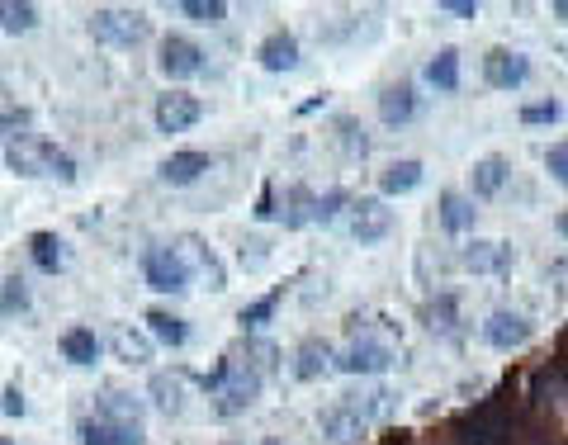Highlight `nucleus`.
<instances>
[{
    "label": "nucleus",
    "instance_id": "1",
    "mask_svg": "<svg viewBox=\"0 0 568 445\" xmlns=\"http://www.w3.org/2000/svg\"><path fill=\"white\" fill-rule=\"evenodd\" d=\"M5 166H10L15 176H24V180H62V185L76 180V161H71L62 147L34 138V133L5 147Z\"/></svg>",
    "mask_w": 568,
    "mask_h": 445
},
{
    "label": "nucleus",
    "instance_id": "2",
    "mask_svg": "<svg viewBox=\"0 0 568 445\" xmlns=\"http://www.w3.org/2000/svg\"><path fill=\"white\" fill-rule=\"evenodd\" d=\"M90 34L109 48H138L152 34V19H147V10H133V5H105V10L90 15Z\"/></svg>",
    "mask_w": 568,
    "mask_h": 445
},
{
    "label": "nucleus",
    "instance_id": "3",
    "mask_svg": "<svg viewBox=\"0 0 568 445\" xmlns=\"http://www.w3.org/2000/svg\"><path fill=\"white\" fill-rule=\"evenodd\" d=\"M142 280L152 294H185L190 289V261L180 247H147L142 251Z\"/></svg>",
    "mask_w": 568,
    "mask_h": 445
},
{
    "label": "nucleus",
    "instance_id": "4",
    "mask_svg": "<svg viewBox=\"0 0 568 445\" xmlns=\"http://www.w3.org/2000/svg\"><path fill=\"white\" fill-rule=\"evenodd\" d=\"M261 393V370L256 365H237V360H223V384H218V412L232 417V412H247Z\"/></svg>",
    "mask_w": 568,
    "mask_h": 445
},
{
    "label": "nucleus",
    "instance_id": "5",
    "mask_svg": "<svg viewBox=\"0 0 568 445\" xmlns=\"http://www.w3.org/2000/svg\"><path fill=\"white\" fill-rule=\"evenodd\" d=\"M152 119H157V133H185V128H195L204 119V105L190 90H166V95H157Z\"/></svg>",
    "mask_w": 568,
    "mask_h": 445
},
{
    "label": "nucleus",
    "instance_id": "6",
    "mask_svg": "<svg viewBox=\"0 0 568 445\" xmlns=\"http://www.w3.org/2000/svg\"><path fill=\"white\" fill-rule=\"evenodd\" d=\"M531 337H535V322L526 318V313H512V308H497V313H488V322H483V341H488L493 351H521Z\"/></svg>",
    "mask_w": 568,
    "mask_h": 445
},
{
    "label": "nucleus",
    "instance_id": "7",
    "mask_svg": "<svg viewBox=\"0 0 568 445\" xmlns=\"http://www.w3.org/2000/svg\"><path fill=\"white\" fill-rule=\"evenodd\" d=\"M157 67H161V76H171V81H190V76L204 72V48H199L195 38L166 34V38H161Z\"/></svg>",
    "mask_w": 568,
    "mask_h": 445
},
{
    "label": "nucleus",
    "instance_id": "8",
    "mask_svg": "<svg viewBox=\"0 0 568 445\" xmlns=\"http://www.w3.org/2000/svg\"><path fill=\"white\" fill-rule=\"evenodd\" d=\"M393 232V209H384V199H355L351 204V237L360 247H374Z\"/></svg>",
    "mask_w": 568,
    "mask_h": 445
},
{
    "label": "nucleus",
    "instance_id": "9",
    "mask_svg": "<svg viewBox=\"0 0 568 445\" xmlns=\"http://www.w3.org/2000/svg\"><path fill=\"white\" fill-rule=\"evenodd\" d=\"M526 76H531V62L521 53H512V48H488V57H483V81L493 90L526 86Z\"/></svg>",
    "mask_w": 568,
    "mask_h": 445
},
{
    "label": "nucleus",
    "instance_id": "10",
    "mask_svg": "<svg viewBox=\"0 0 568 445\" xmlns=\"http://www.w3.org/2000/svg\"><path fill=\"white\" fill-rule=\"evenodd\" d=\"M393 365V351L384 341H355L337 356V370L341 374H384Z\"/></svg>",
    "mask_w": 568,
    "mask_h": 445
},
{
    "label": "nucleus",
    "instance_id": "11",
    "mask_svg": "<svg viewBox=\"0 0 568 445\" xmlns=\"http://www.w3.org/2000/svg\"><path fill=\"white\" fill-rule=\"evenodd\" d=\"M256 62H261L266 72H294V67H299V38L289 34V29L266 34L261 48H256Z\"/></svg>",
    "mask_w": 568,
    "mask_h": 445
},
{
    "label": "nucleus",
    "instance_id": "12",
    "mask_svg": "<svg viewBox=\"0 0 568 445\" xmlns=\"http://www.w3.org/2000/svg\"><path fill=\"white\" fill-rule=\"evenodd\" d=\"M464 270H474V275H502V270H512V247L507 242H474V247H464Z\"/></svg>",
    "mask_w": 568,
    "mask_h": 445
},
{
    "label": "nucleus",
    "instance_id": "13",
    "mask_svg": "<svg viewBox=\"0 0 568 445\" xmlns=\"http://www.w3.org/2000/svg\"><path fill=\"white\" fill-rule=\"evenodd\" d=\"M204 171H213L209 152H171V157L161 161V180L166 185H195Z\"/></svg>",
    "mask_w": 568,
    "mask_h": 445
},
{
    "label": "nucleus",
    "instance_id": "14",
    "mask_svg": "<svg viewBox=\"0 0 568 445\" xmlns=\"http://www.w3.org/2000/svg\"><path fill=\"white\" fill-rule=\"evenodd\" d=\"M332 365H337V351L322 337H308L299 351H294V379H322Z\"/></svg>",
    "mask_w": 568,
    "mask_h": 445
},
{
    "label": "nucleus",
    "instance_id": "15",
    "mask_svg": "<svg viewBox=\"0 0 568 445\" xmlns=\"http://www.w3.org/2000/svg\"><path fill=\"white\" fill-rule=\"evenodd\" d=\"M412 114H417V95H412L408 81L384 86V95H379V119L389 128H398V124H412Z\"/></svg>",
    "mask_w": 568,
    "mask_h": 445
},
{
    "label": "nucleus",
    "instance_id": "16",
    "mask_svg": "<svg viewBox=\"0 0 568 445\" xmlns=\"http://www.w3.org/2000/svg\"><path fill=\"white\" fill-rule=\"evenodd\" d=\"M422 176H426V166L417 157L389 161V166H384V176H379V190H384V195H412V190L422 185Z\"/></svg>",
    "mask_w": 568,
    "mask_h": 445
},
{
    "label": "nucleus",
    "instance_id": "17",
    "mask_svg": "<svg viewBox=\"0 0 568 445\" xmlns=\"http://www.w3.org/2000/svg\"><path fill=\"white\" fill-rule=\"evenodd\" d=\"M147 332H152V341H161V346H185L190 341V327H185V318L180 313H171V308H147Z\"/></svg>",
    "mask_w": 568,
    "mask_h": 445
},
{
    "label": "nucleus",
    "instance_id": "18",
    "mask_svg": "<svg viewBox=\"0 0 568 445\" xmlns=\"http://www.w3.org/2000/svg\"><path fill=\"white\" fill-rule=\"evenodd\" d=\"M100 351H105V346H100V337H95L90 327H67V332H62V356H67L71 365L90 370V365L100 360Z\"/></svg>",
    "mask_w": 568,
    "mask_h": 445
},
{
    "label": "nucleus",
    "instance_id": "19",
    "mask_svg": "<svg viewBox=\"0 0 568 445\" xmlns=\"http://www.w3.org/2000/svg\"><path fill=\"white\" fill-rule=\"evenodd\" d=\"M507 176H512V166H507V157H483L474 161V171H469V180H474V195L479 199H493L502 185H507Z\"/></svg>",
    "mask_w": 568,
    "mask_h": 445
},
{
    "label": "nucleus",
    "instance_id": "20",
    "mask_svg": "<svg viewBox=\"0 0 568 445\" xmlns=\"http://www.w3.org/2000/svg\"><path fill=\"white\" fill-rule=\"evenodd\" d=\"M441 228L445 232H469L474 228V218H479V209H474V199L469 195H455V190H445L441 195Z\"/></svg>",
    "mask_w": 568,
    "mask_h": 445
},
{
    "label": "nucleus",
    "instance_id": "21",
    "mask_svg": "<svg viewBox=\"0 0 568 445\" xmlns=\"http://www.w3.org/2000/svg\"><path fill=\"white\" fill-rule=\"evenodd\" d=\"M29 256H34V266L43 275H57L62 261H67V251H62V237L57 232H29Z\"/></svg>",
    "mask_w": 568,
    "mask_h": 445
},
{
    "label": "nucleus",
    "instance_id": "22",
    "mask_svg": "<svg viewBox=\"0 0 568 445\" xmlns=\"http://www.w3.org/2000/svg\"><path fill=\"white\" fill-rule=\"evenodd\" d=\"M426 81L436 90H445V95L460 90V53H455V48H441V53L426 62Z\"/></svg>",
    "mask_w": 568,
    "mask_h": 445
},
{
    "label": "nucleus",
    "instance_id": "23",
    "mask_svg": "<svg viewBox=\"0 0 568 445\" xmlns=\"http://www.w3.org/2000/svg\"><path fill=\"white\" fill-rule=\"evenodd\" d=\"M303 223H318V195L294 185L289 190V214H284V228H303Z\"/></svg>",
    "mask_w": 568,
    "mask_h": 445
},
{
    "label": "nucleus",
    "instance_id": "24",
    "mask_svg": "<svg viewBox=\"0 0 568 445\" xmlns=\"http://www.w3.org/2000/svg\"><path fill=\"white\" fill-rule=\"evenodd\" d=\"M114 351L128 365H142V360H152V341L142 337V332H133V327H114Z\"/></svg>",
    "mask_w": 568,
    "mask_h": 445
},
{
    "label": "nucleus",
    "instance_id": "25",
    "mask_svg": "<svg viewBox=\"0 0 568 445\" xmlns=\"http://www.w3.org/2000/svg\"><path fill=\"white\" fill-rule=\"evenodd\" d=\"M38 24V10L24 5V0H0V29L5 34H29Z\"/></svg>",
    "mask_w": 568,
    "mask_h": 445
},
{
    "label": "nucleus",
    "instance_id": "26",
    "mask_svg": "<svg viewBox=\"0 0 568 445\" xmlns=\"http://www.w3.org/2000/svg\"><path fill=\"white\" fill-rule=\"evenodd\" d=\"M29 128H34V114L24 105H0V138H5V147L29 138Z\"/></svg>",
    "mask_w": 568,
    "mask_h": 445
},
{
    "label": "nucleus",
    "instance_id": "27",
    "mask_svg": "<svg viewBox=\"0 0 568 445\" xmlns=\"http://www.w3.org/2000/svg\"><path fill=\"white\" fill-rule=\"evenodd\" d=\"M29 308V285L19 280V275H5L0 280V318H15Z\"/></svg>",
    "mask_w": 568,
    "mask_h": 445
},
{
    "label": "nucleus",
    "instance_id": "28",
    "mask_svg": "<svg viewBox=\"0 0 568 445\" xmlns=\"http://www.w3.org/2000/svg\"><path fill=\"white\" fill-rule=\"evenodd\" d=\"M280 308V289L275 294H266V299H256V303H247L242 313H237V322H242V332H256V327H266L270 322V313Z\"/></svg>",
    "mask_w": 568,
    "mask_h": 445
},
{
    "label": "nucleus",
    "instance_id": "29",
    "mask_svg": "<svg viewBox=\"0 0 568 445\" xmlns=\"http://www.w3.org/2000/svg\"><path fill=\"white\" fill-rule=\"evenodd\" d=\"M180 15L195 19V24H223V19H228V5H223V0H180Z\"/></svg>",
    "mask_w": 568,
    "mask_h": 445
},
{
    "label": "nucleus",
    "instance_id": "30",
    "mask_svg": "<svg viewBox=\"0 0 568 445\" xmlns=\"http://www.w3.org/2000/svg\"><path fill=\"white\" fill-rule=\"evenodd\" d=\"M152 398L161 412H180V379L176 374H152Z\"/></svg>",
    "mask_w": 568,
    "mask_h": 445
},
{
    "label": "nucleus",
    "instance_id": "31",
    "mask_svg": "<svg viewBox=\"0 0 568 445\" xmlns=\"http://www.w3.org/2000/svg\"><path fill=\"white\" fill-rule=\"evenodd\" d=\"M76 436H81V445H119L114 431H109V422H100V417H86V422L76 427Z\"/></svg>",
    "mask_w": 568,
    "mask_h": 445
},
{
    "label": "nucleus",
    "instance_id": "32",
    "mask_svg": "<svg viewBox=\"0 0 568 445\" xmlns=\"http://www.w3.org/2000/svg\"><path fill=\"white\" fill-rule=\"evenodd\" d=\"M559 119V105L554 100H535V105L521 109V124H554Z\"/></svg>",
    "mask_w": 568,
    "mask_h": 445
},
{
    "label": "nucleus",
    "instance_id": "33",
    "mask_svg": "<svg viewBox=\"0 0 568 445\" xmlns=\"http://www.w3.org/2000/svg\"><path fill=\"white\" fill-rule=\"evenodd\" d=\"M431 327H441V332L455 327V294H441V299L431 303Z\"/></svg>",
    "mask_w": 568,
    "mask_h": 445
},
{
    "label": "nucleus",
    "instance_id": "34",
    "mask_svg": "<svg viewBox=\"0 0 568 445\" xmlns=\"http://www.w3.org/2000/svg\"><path fill=\"white\" fill-rule=\"evenodd\" d=\"M545 166H550V176L559 180V185H568V143H554L550 152H545Z\"/></svg>",
    "mask_w": 568,
    "mask_h": 445
},
{
    "label": "nucleus",
    "instance_id": "35",
    "mask_svg": "<svg viewBox=\"0 0 568 445\" xmlns=\"http://www.w3.org/2000/svg\"><path fill=\"white\" fill-rule=\"evenodd\" d=\"M341 204H346V190H327V195L318 199V223H332V218L341 214Z\"/></svg>",
    "mask_w": 568,
    "mask_h": 445
},
{
    "label": "nucleus",
    "instance_id": "36",
    "mask_svg": "<svg viewBox=\"0 0 568 445\" xmlns=\"http://www.w3.org/2000/svg\"><path fill=\"white\" fill-rule=\"evenodd\" d=\"M341 133H346V152H360L365 157V128H355V119H341Z\"/></svg>",
    "mask_w": 568,
    "mask_h": 445
},
{
    "label": "nucleus",
    "instance_id": "37",
    "mask_svg": "<svg viewBox=\"0 0 568 445\" xmlns=\"http://www.w3.org/2000/svg\"><path fill=\"white\" fill-rule=\"evenodd\" d=\"M0 412H5V417H24V393H19L15 384L5 389V403H0Z\"/></svg>",
    "mask_w": 568,
    "mask_h": 445
},
{
    "label": "nucleus",
    "instance_id": "38",
    "mask_svg": "<svg viewBox=\"0 0 568 445\" xmlns=\"http://www.w3.org/2000/svg\"><path fill=\"white\" fill-rule=\"evenodd\" d=\"M445 10H450V15H460V19L479 15V5H474V0H445Z\"/></svg>",
    "mask_w": 568,
    "mask_h": 445
},
{
    "label": "nucleus",
    "instance_id": "39",
    "mask_svg": "<svg viewBox=\"0 0 568 445\" xmlns=\"http://www.w3.org/2000/svg\"><path fill=\"white\" fill-rule=\"evenodd\" d=\"M550 280H559V294H568V261H554V266H550Z\"/></svg>",
    "mask_w": 568,
    "mask_h": 445
},
{
    "label": "nucleus",
    "instance_id": "40",
    "mask_svg": "<svg viewBox=\"0 0 568 445\" xmlns=\"http://www.w3.org/2000/svg\"><path fill=\"white\" fill-rule=\"evenodd\" d=\"M270 214H275V199H270V190H266V195H261V204H256V218H270Z\"/></svg>",
    "mask_w": 568,
    "mask_h": 445
},
{
    "label": "nucleus",
    "instance_id": "41",
    "mask_svg": "<svg viewBox=\"0 0 568 445\" xmlns=\"http://www.w3.org/2000/svg\"><path fill=\"white\" fill-rule=\"evenodd\" d=\"M559 370L568 374V337H564V346H559Z\"/></svg>",
    "mask_w": 568,
    "mask_h": 445
},
{
    "label": "nucleus",
    "instance_id": "42",
    "mask_svg": "<svg viewBox=\"0 0 568 445\" xmlns=\"http://www.w3.org/2000/svg\"><path fill=\"white\" fill-rule=\"evenodd\" d=\"M554 15H559V19L568 24V0H554Z\"/></svg>",
    "mask_w": 568,
    "mask_h": 445
},
{
    "label": "nucleus",
    "instance_id": "43",
    "mask_svg": "<svg viewBox=\"0 0 568 445\" xmlns=\"http://www.w3.org/2000/svg\"><path fill=\"white\" fill-rule=\"evenodd\" d=\"M554 228H559V232H564V237H568V214H559V218H554Z\"/></svg>",
    "mask_w": 568,
    "mask_h": 445
},
{
    "label": "nucleus",
    "instance_id": "44",
    "mask_svg": "<svg viewBox=\"0 0 568 445\" xmlns=\"http://www.w3.org/2000/svg\"><path fill=\"white\" fill-rule=\"evenodd\" d=\"M266 445H280V441H266Z\"/></svg>",
    "mask_w": 568,
    "mask_h": 445
},
{
    "label": "nucleus",
    "instance_id": "45",
    "mask_svg": "<svg viewBox=\"0 0 568 445\" xmlns=\"http://www.w3.org/2000/svg\"><path fill=\"white\" fill-rule=\"evenodd\" d=\"M0 445H10V441H0Z\"/></svg>",
    "mask_w": 568,
    "mask_h": 445
}]
</instances>
